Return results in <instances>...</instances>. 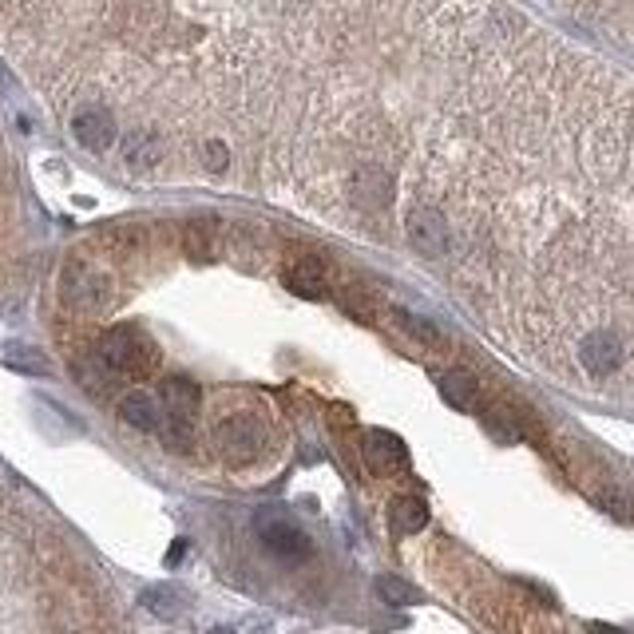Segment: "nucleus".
I'll use <instances>...</instances> for the list:
<instances>
[{"label":"nucleus","mask_w":634,"mask_h":634,"mask_svg":"<svg viewBox=\"0 0 634 634\" xmlns=\"http://www.w3.org/2000/svg\"><path fill=\"white\" fill-rule=\"evenodd\" d=\"M96 353L104 357L119 377H151L159 369V345L147 333L131 329V325H119V329L104 333L100 345H96Z\"/></svg>","instance_id":"f257e3e1"},{"label":"nucleus","mask_w":634,"mask_h":634,"mask_svg":"<svg viewBox=\"0 0 634 634\" xmlns=\"http://www.w3.org/2000/svg\"><path fill=\"white\" fill-rule=\"evenodd\" d=\"M60 302L68 310H80V314H100V310L111 306V278H107L104 270L72 262L60 274Z\"/></svg>","instance_id":"f03ea898"},{"label":"nucleus","mask_w":634,"mask_h":634,"mask_svg":"<svg viewBox=\"0 0 634 634\" xmlns=\"http://www.w3.org/2000/svg\"><path fill=\"white\" fill-rule=\"evenodd\" d=\"M262 444H266V424L254 413H234V417L214 424V452L230 464L254 460L262 452Z\"/></svg>","instance_id":"7ed1b4c3"},{"label":"nucleus","mask_w":634,"mask_h":634,"mask_svg":"<svg viewBox=\"0 0 634 634\" xmlns=\"http://www.w3.org/2000/svg\"><path fill=\"white\" fill-rule=\"evenodd\" d=\"M258 539L266 543L270 555H278V559H286V563H302V559H310V551H314L310 535L298 528V524L282 520V516H262V520H258Z\"/></svg>","instance_id":"20e7f679"},{"label":"nucleus","mask_w":634,"mask_h":634,"mask_svg":"<svg viewBox=\"0 0 634 634\" xmlns=\"http://www.w3.org/2000/svg\"><path fill=\"white\" fill-rule=\"evenodd\" d=\"M405 234L413 242V250H421L424 258H440L448 250V222L444 214L432 211V207H417L405 218Z\"/></svg>","instance_id":"39448f33"},{"label":"nucleus","mask_w":634,"mask_h":634,"mask_svg":"<svg viewBox=\"0 0 634 634\" xmlns=\"http://www.w3.org/2000/svg\"><path fill=\"white\" fill-rule=\"evenodd\" d=\"M579 365H583L587 373H595V377L619 369V365H623V341H619L611 329L587 333V337L579 341Z\"/></svg>","instance_id":"423d86ee"},{"label":"nucleus","mask_w":634,"mask_h":634,"mask_svg":"<svg viewBox=\"0 0 634 634\" xmlns=\"http://www.w3.org/2000/svg\"><path fill=\"white\" fill-rule=\"evenodd\" d=\"M365 464L373 468V472H397L401 464H405V444H401V436H393V432H369L365 436Z\"/></svg>","instance_id":"0eeeda50"},{"label":"nucleus","mask_w":634,"mask_h":634,"mask_svg":"<svg viewBox=\"0 0 634 634\" xmlns=\"http://www.w3.org/2000/svg\"><path fill=\"white\" fill-rule=\"evenodd\" d=\"M159 393H163V401H167V413L171 417H195V409H199V401H203V393H199V385L191 381V377H163V385H159Z\"/></svg>","instance_id":"6e6552de"},{"label":"nucleus","mask_w":634,"mask_h":634,"mask_svg":"<svg viewBox=\"0 0 634 634\" xmlns=\"http://www.w3.org/2000/svg\"><path fill=\"white\" fill-rule=\"evenodd\" d=\"M353 195H357V203L369 207V211L385 207V199H389V175H385L381 167H373V163L357 167V175H353Z\"/></svg>","instance_id":"1a4fd4ad"},{"label":"nucleus","mask_w":634,"mask_h":634,"mask_svg":"<svg viewBox=\"0 0 634 634\" xmlns=\"http://www.w3.org/2000/svg\"><path fill=\"white\" fill-rule=\"evenodd\" d=\"M119 417L131 428H139V432H159L163 428V413H159V405L147 393H127L119 401Z\"/></svg>","instance_id":"9d476101"},{"label":"nucleus","mask_w":634,"mask_h":634,"mask_svg":"<svg viewBox=\"0 0 634 634\" xmlns=\"http://www.w3.org/2000/svg\"><path fill=\"white\" fill-rule=\"evenodd\" d=\"M286 286L298 294V298H321L325 294V266L317 258H298L290 270H286Z\"/></svg>","instance_id":"9b49d317"},{"label":"nucleus","mask_w":634,"mask_h":634,"mask_svg":"<svg viewBox=\"0 0 634 634\" xmlns=\"http://www.w3.org/2000/svg\"><path fill=\"white\" fill-rule=\"evenodd\" d=\"M389 524L401 531V535H413L428 524V508H424L421 496H397L389 504Z\"/></svg>","instance_id":"f8f14e48"},{"label":"nucleus","mask_w":634,"mask_h":634,"mask_svg":"<svg viewBox=\"0 0 634 634\" xmlns=\"http://www.w3.org/2000/svg\"><path fill=\"white\" fill-rule=\"evenodd\" d=\"M76 377H80L92 393H111V389H115V381H119V373L107 365L100 353L84 357V361H80V369H76Z\"/></svg>","instance_id":"ddd939ff"},{"label":"nucleus","mask_w":634,"mask_h":634,"mask_svg":"<svg viewBox=\"0 0 634 634\" xmlns=\"http://www.w3.org/2000/svg\"><path fill=\"white\" fill-rule=\"evenodd\" d=\"M440 393H444V401H452L456 409H472L476 397H480V385H476L468 373H444V377H440Z\"/></svg>","instance_id":"4468645a"},{"label":"nucleus","mask_w":634,"mask_h":634,"mask_svg":"<svg viewBox=\"0 0 634 634\" xmlns=\"http://www.w3.org/2000/svg\"><path fill=\"white\" fill-rule=\"evenodd\" d=\"M139 603H143L155 619H167V623L183 615V595H179V591H171V587H147Z\"/></svg>","instance_id":"2eb2a0df"},{"label":"nucleus","mask_w":634,"mask_h":634,"mask_svg":"<svg viewBox=\"0 0 634 634\" xmlns=\"http://www.w3.org/2000/svg\"><path fill=\"white\" fill-rule=\"evenodd\" d=\"M377 595L389 603V607H413L421 595H417V587H409L405 579H397V575H381L377 579Z\"/></svg>","instance_id":"dca6fc26"},{"label":"nucleus","mask_w":634,"mask_h":634,"mask_svg":"<svg viewBox=\"0 0 634 634\" xmlns=\"http://www.w3.org/2000/svg\"><path fill=\"white\" fill-rule=\"evenodd\" d=\"M163 444L171 448V452H191L195 448V428H191V421L187 417H171L167 413V424H163Z\"/></svg>","instance_id":"f3484780"},{"label":"nucleus","mask_w":634,"mask_h":634,"mask_svg":"<svg viewBox=\"0 0 634 634\" xmlns=\"http://www.w3.org/2000/svg\"><path fill=\"white\" fill-rule=\"evenodd\" d=\"M4 357H8V365L24 369V373H48V357H44L40 349H28V345H8V349H4Z\"/></svg>","instance_id":"a211bd4d"},{"label":"nucleus","mask_w":634,"mask_h":634,"mask_svg":"<svg viewBox=\"0 0 634 634\" xmlns=\"http://www.w3.org/2000/svg\"><path fill=\"white\" fill-rule=\"evenodd\" d=\"M199 163H203V171H211V175L230 171V147H226L222 139H207V143L199 147Z\"/></svg>","instance_id":"6ab92c4d"},{"label":"nucleus","mask_w":634,"mask_h":634,"mask_svg":"<svg viewBox=\"0 0 634 634\" xmlns=\"http://www.w3.org/2000/svg\"><path fill=\"white\" fill-rule=\"evenodd\" d=\"M401 325H405L409 333H417V337H421L424 345H440V329H436V325H432L428 317H421V314H405V310H401Z\"/></svg>","instance_id":"aec40b11"},{"label":"nucleus","mask_w":634,"mask_h":634,"mask_svg":"<svg viewBox=\"0 0 634 634\" xmlns=\"http://www.w3.org/2000/svg\"><path fill=\"white\" fill-rule=\"evenodd\" d=\"M183 555H187V543H183V539H175V543H171V555H167V563L175 567V563H179Z\"/></svg>","instance_id":"412c9836"},{"label":"nucleus","mask_w":634,"mask_h":634,"mask_svg":"<svg viewBox=\"0 0 634 634\" xmlns=\"http://www.w3.org/2000/svg\"><path fill=\"white\" fill-rule=\"evenodd\" d=\"M591 634H623V631H619V627H607V623H595Z\"/></svg>","instance_id":"4be33fe9"},{"label":"nucleus","mask_w":634,"mask_h":634,"mask_svg":"<svg viewBox=\"0 0 634 634\" xmlns=\"http://www.w3.org/2000/svg\"><path fill=\"white\" fill-rule=\"evenodd\" d=\"M207 634H234V631H230V627H211Z\"/></svg>","instance_id":"5701e85b"}]
</instances>
